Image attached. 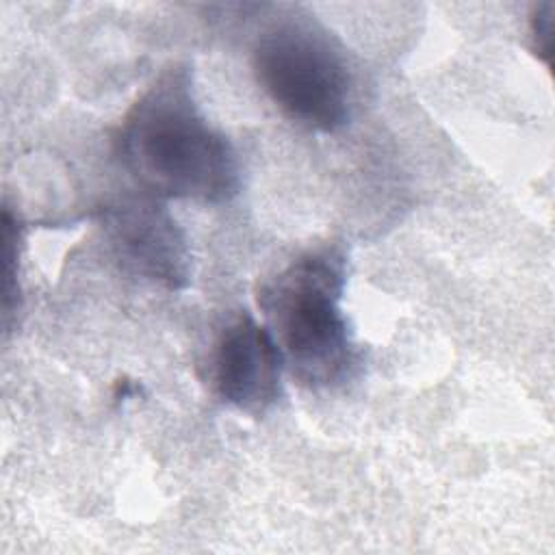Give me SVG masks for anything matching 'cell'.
Here are the masks:
<instances>
[{
	"mask_svg": "<svg viewBox=\"0 0 555 555\" xmlns=\"http://www.w3.org/2000/svg\"><path fill=\"white\" fill-rule=\"evenodd\" d=\"M115 152L143 193L158 199L221 204L238 191V156L202 113L186 63L167 65L130 104Z\"/></svg>",
	"mask_w": 555,
	"mask_h": 555,
	"instance_id": "obj_1",
	"label": "cell"
},
{
	"mask_svg": "<svg viewBox=\"0 0 555 555\" xmlns=\"http://www.w3.org/2000/svg\"><path fill=\"white\" fill-rule=\"evenodd\" d=\"M347 256L340 245L306 249L258 286L256 301L284 369L310 390L345 384L358 349L343 310Z\"/></svg>",
	"mask_w": 555,
	"mask_h": 555,
	"instance_id": "obj_2",
	"label": "cell"
},
{
	"mask_svg": "<svg viewBox=\"0 0 555 555\" xmlns=\"http://www.w3.org/2000/svg\"><path fill=\"white\" fill-rule=\"evenodd\" d=\"M251 69L291 121L317 132H336L347 124L353 76L343 46L314 20L286 15L269 24L254 43Z\"/></svg>",
	"mask_w": 555,
	"mask_h": 555,
	"instance_id": "obj_3",
	"label": "cell"
},
{
	"mask_svg": "<svg viewBox=\"0 0 555 555\" xmlns=\"http://www.w3.org/2000/svg\"><path fill=\"white\" fill-rule=\"evenodd\" d=\"M100 223L124 269L169 291L189 284V243L163 199L143 191L121 195L102 208Z\"/></svg>",
	"mask_w": 555,
	"mask_h": 555,
	"instance_id": "obj_4",
	"label": "cell"
},
{
	"mask_svg": "<svg viewBox=\"0 0 555 555\" xmlns=\"http://www.w3.org/2000/svg\"><path fill=\"white\" fill-rule=\"evenodd\" d=\"M208 384L228 405L260 416L282 399L284 360L264 323L238 312L223 323L208 351Z\"/></svg>",
	"mask_w": 555,
	"mask_h": 555,
	"instance_id": "obj_5",
	"label": "cell"
},
{
	"mask_svg": "<svg viewBox=\"0 0 555 555\" xmlns=\"http://www.w3.org/2000/svg\"><path fill=\"white\" fill-rule=\"evenodd\" d=\"M553 30H555V4L540 2L533 4L529 13V41L538 59L551 65L553 59Z\"/></svg>",
	"mask_w": 555,
	"mask_h": 555,
	"instance_id": "obj_6",
	"label": "cell"
}]
</instances>
